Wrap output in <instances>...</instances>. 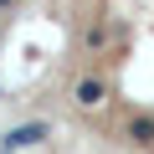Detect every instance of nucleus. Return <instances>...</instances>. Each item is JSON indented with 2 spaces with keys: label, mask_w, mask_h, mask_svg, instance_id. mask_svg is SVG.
<instances>
[{
  "label": "nucleus",
  "mask_w": 154,
  "mask_h": 154,
  "mask_svg": "<svg viewBox=\"0 0 154 154\" xmlns=\"http://www.w3.org/2000/svg\"><path fill=\"white\" fill-rule=\"evenodd\" d=\"M77 98H82V103H103V82H93V77H88V82L77 88Z\"/></svg>",
  "instance_id": "nucleus-2"
},
{
  "label": "nucleus",
  "mask_w": 154,
  "mask_h": 154,
  "mask_svg": "<svg viewBox=\"0 0 154 154\" xmlns=\"http://www.w3.org/2000/svg\"><path fill=\"white\" fill-rule=\"evenodd\" d=\"M128 139H134V144H154V123H149V118H134V123H128Z\"/></svg>",
  "instance_id": "nucleus-1"
},
{
  "label": "nucleus",
  "mask_w": 154,
  "mask_h": 154,
  "mask_svg": "<svg viewBox=\"0 0 154 154\" xmlns=\"http://www.w3.org/2000/svg\"><path fill=\"white\" fill-rule=\"evenodd\" d=\"M0 5H11V0H0Z\"/></svg>",
  "instance_id": "nucleus-3"
}]
</instances>
